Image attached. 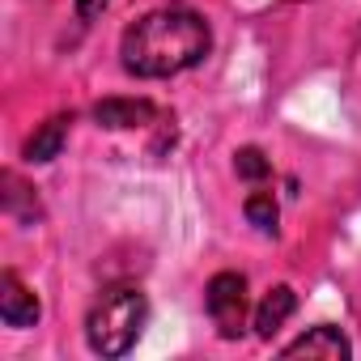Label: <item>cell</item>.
<instances>
[{"label": "cell", "instance_id": "cell-5", "mask_svg": "<svg viewBox=\"0 0 361 361\" xmlns=\"http://www.w3.org/2000/svg\"><path fill=\"white\" fill-rule=\"evenodd\" d=\"M348 353H353L348 336L340 327H331V323H319L306 336H298L293 344H285V357H327V361H340Z\"/></svg>", "mask_w": 361, "mask_h": 361}, {"label": "cell", "instance_id": "cell-4", "mask_svg": "<svg viewBox=\"0 0 361 361\" xmlns=\"http://www.w3.org/2000/svg\"><path fill=\"white\" fill-rule=\"evenodd\" d=\"M43 314L39 298L18 281V272H5L0 276V319H5L9 327H35Z\"/></svg>", "mask_w": 361, "mask_h": 361}, {"label": "cell", "instance_id": "cell-10", "mask_svg": "<svg viewBox=\"0 0 361 361\" xmlns=\"http://www.w3.org/2000/svg\"><path fill=\"white\" fill-rule=\"evenodd\" d=\"M234 170H238V178H247V183H264V178L272 174V161L255 145H247V149L234 153Z\"/></svg>", "mask_w": 361, "mask_h": 361}, {"label": "cell", "instance_id": "cell-3", "mask_svg": "<svg viewBox=\"0 0 361 361\" xmlns=\"http://www.w3.org/2000/svg\"><path fill=\"white\" fill-rule=\"evenodd\" d=\"M204 310H209L217 336L238 340L247 331V276L243 272H217L204 289Z\"/></svg>", "mask_w": 361, "mask_h": 361}, {"label": "cell", "instance_id": "cell-7", "mask_svg": "<svg viewBox=\"0 0 361 361\" xmlns=\"http://www.w3.org/2000/svg\"><path fill=\"white\" fill-rule=\"evenodd\" d=\"M298 310V298H293V289L289 285H276V289H268V298L255 306V331L264 336V340H272L285 323H289V314Z\"/></svg>", "mask_w": 361, "mask_h": 361}, {"label": "cell", "instance_id": "cell-9", "mask_svg": "<svg viewBox=\"0 0 361 361\" xmlns=\"http://www.w3.org/2000/svg\"><path fill=\"white\" fill-rule=\"evenodd\" d=\"M243 213H247V221L259 230V234H276V200H272V192H251L247 200H243Z\"/></svg>", "mask_w": 361, "mask_h": 361}, {"label": "cell", "instance_id": "cell-11", "mask_svg": "<svg viewBox=\"0 0 361 361\" xmlns=\"http://www.w3.org/2000/svg\"><path fill=\"white\" fill-rule=\"evenodd\" d=\"M102 9H106V0H77V18L81 22H94Z\"/></svg>", "mask_w": 361, "mask_h": 361}, {"label": "cell", "instance_id": "cell-1", "mask_svg": "<svg viewBox=\"0 0 361 361\" xmlns=\"http://www.w3.org/2000/svg\"><path fill=\"white\" fill-rule=\"evenodd\" d=\"M209 47H213V30L188 5H161L136 18L119 39L123 68L145 81H161V77H178L196 68L209 56Z\"/></svg>", "mask_w": 361, "mask_h": 361}, {"label": "cell", "instance_id": "cell-6", "mask_svg": "<svg viewBox=\"0 0 361 361\" xmlns=\"http://www.w3.org/2000/svg\"><path fill=\"white\" fill-rule=\"evenodd\" d=\"M94 119L102 128H145L157 119V106L149 98H106L94 106Z\"/></svg>", "mask_w": 361, "mask_h": 361}, {"label": "cell", "instance_id": "cell-8", "mask_svg": "<svg viewBox=\"0 0 361 361\" xmlns=\"http://www.w3.org/2000/svg\"><path fill=\"white\" fill-rule=\"evenodd\" d=\"M68 128H73V115H51V119L26 140L22 157H26V161H56L60 149H64V140H68Z\"/></svg>", "mask_w": 361, "mask_h": 361}, {"label": "cell", "instance_id": "cell-2", "mask_svg": "<svg viewBox=\"0 0 361 361\" xmlns=\"http://www.w3.org/2000/svg\"><path fill=\"white\" fill-rule=\"evenodd\" d=\"M149 323V298L136 285H115L102 289L98 302L85 314V340L98 357H123L140 340Z\"/></svg>", "mask_w": 361, "mask_h": 361}]
</instances>
